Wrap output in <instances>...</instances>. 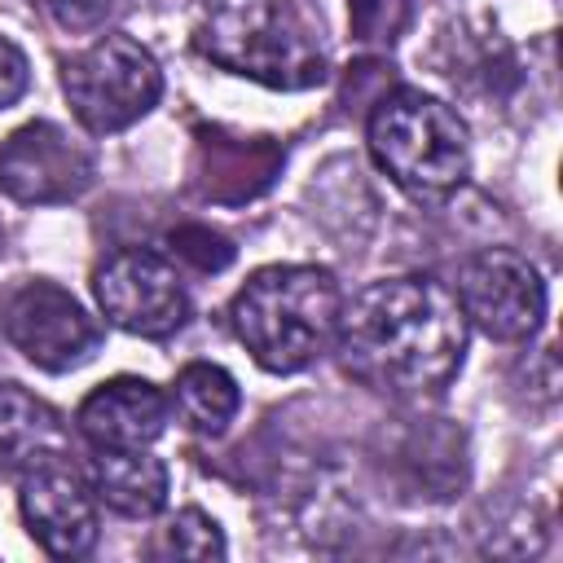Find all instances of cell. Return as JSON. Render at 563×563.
<instances>
[{
	"instance_id": "277c9868",
	"label": "cell",
	"mask_w": 563,
	"mask_h": 563,
	"mask_svg": "<svg viewBox=\"0 0 563 563\" xmlns=\"http://www.w3.org/2000/svg\"><path fill=\"white\" fill-rule=\"evenodd\" d=\"M369 154L413 198H444L471 172V136L453 106L396 88L369 110Z\"/></svg>"
},
{
	"instance_id": "30bf717a",
	"label": "cell",
	"mask_w": 563,
	"mask_h": 563,
	"mask_svg": "<svg viewBox=\"0 0 563 563\" xmlns=\"http://www.w3.org/2000/svg\"><path fill=\"white\" fill-rule=\"evenodd\" d=\"M92 185V154L66 128L40 119L0 141V189L18 202H70Z\"/></svg>"
},
{
	"instance_id": "4fadbf2b",
	"label": "cell",
	"mask_w": 563,
	"mask_h": 563,
	"mask_svg": "<svg viewBox=\"0 0 563 563\" xmlns=\"http://www.w3.org/2000/svg\"><path fill=\"white\" fill-rule=\"evenodd\" d=\"M88 484L97 501L128 519H150L167 506V466L141 449H97L88 462Z\"/></svg>"
},
{
	"instance_id": "5bb4252c",
	"label": "cell",
	"mask_w": 563,
	"mask_h": 563,
	"mask_svg": "<svg viewBox=\"0 0 563 563\" xmlns=\"http://www.w3.org/2000/svg\"><path fill=\"white\" fill-rule=\"evenodd\" d=\"M62 418L18 383H0V471H26L62 449Z\"/></svg>"
},
{
	"instance_id": "7c38bea8",
	"label": "cell",
	"mask_w": 563,
	"mask_h": 563,
	"mask_svg": "<svg viewBox=\"0 0 563 563\" xmlns=\"http://www.w3.org/2000/svg\"><path fill=\"white\" fill-rule=\"evenodd\" d=\"M282 167V150L268 141H242V136H220L207 132L198 141V189L216 202H242L251 194H260Z\"/></svg>"
},
{
	"instance_id": "e0dca14e",
	"label": "cell",
	"mask_w": 563,
	"mask_h": 563,
	"mask_svg": "<svg viewBox=\"0 0 563 563\" xmlns=\"http://www.w3.org/2000/svg\"><path fill=\"white\" fill-rule=\"evenodd\" d=\"M167 246H172L176 260L194 264L198 273H220V268L233 264V246H229V238H220V233L207 229V224H180V229L167 238Z\"/></svg>"
},
{
	"instance_id": "8fae6325",
	"label": "cell",
	"mask_w": 563,
	"mask_h": 563,
	"mask_svg": "<svg viewBox=\"0 0 563 563\" xmlns=\"http://www.w3.org/2000/svg\"><path fill=\"white\" fill-rule=\"evenodd\" d=\"M75 422L92 449H145L167 427V396L145 378H110L84 396Z\"/></svg>"
},
{
	"instance_id": "5b68a950",
	"label": "cell",
	"mask_w": 563,
	"mask_h": 563,
	"mask_svg": "<svg viewBox=\"0 0 563 563\" xmlns=\"http://www.w3.org/2000/svg\"><path fill=\"white\" fill-rule=\"evenodd\" d=\"M66 101L75 119L106 136L132 128L141 114H150L163 97V70L145 44L132 35H101L84 53H75L62 70Z\"/></svg>"
},
{
	"instance_id": "ba28073f",
	"label": "cell",
	"mask_w": 563,
	"mask_h": 563,
	"mask_svg": "<svg viewBox=\"0 0 563 563\" xmlns=\"http://www.w3.org/2000/svg\"><path fill=\"white\" fill-rule=\"evenodd\" d=\"M453 299L475 330H484L488 339H501V343L532 339L545 321V282H541L537 264H528L523 255L501 251V246L479 251L462 264Z\"/></svg>"
},
{
	"instance_id": "3957f363",
	"label": "cell",
	"mask_w": 563,
	"mask_h": 563,
	"mask_svg": "<svg viewBox=\"0 0 563 563\" xmlns=\"http://www.w3.org/2000/svg\"><path fill=\"white\" fill-rule=\"evenodd\" d=\"M194 48L268 88H312L325 79L317 31L290 0H194Z\"/></svg>"
},
{
	"instance_id": "ac0fdd59",
	"label": "cell",
	"mask_w": 563,
	"mask_h": 563,
	"mask_svg": "<svg viewBox=\"0 0 563 563\" xmlns=\"http://www.w3.org/2000/svg\"><path fill=\"white\" fill-rule=\"evenodd\" d=\"M40 13H48L62 31H92L110 18L119 0H31Z\"/></svg>"
},
{
	"instance_id": "8992f818",
	"label": "cell",
	"mask_w": 563,
	"mask_h": 563,
	"mask_svg": "<svg viewBox=\"0 0 563 563\" xmlns=\"http://www.w3.org/2000/svg\"><path fill=\"white\" fill-rule=\"evenodd\" d=\"M4 339L40 369L48 374H66L79 369L84 361L97 356L101 347V325L97 317L84 312V303L53 286V282H22L0 312Z\"/></svg>"
},
{
	"instance_id": "9c48e42d",
	"label": "cell",
	"mask_w": 563,
	"mask_h": 563,
	"mask_svg": "<svg viewBox=\"0 0 563 563\" xmlns=\"http://www.w3.org/2000/svg\"><path fill=\"white\" fill-rule=\"evenodd\" d=\"M22 519L26 532L53 559H79L97 545V493L62 453H48L22 471Z\"/></svg>"
},
{
	"instance_id": "52a82bcc",
	"label": "cell",
	"mask_w": 563,
	"mask_h": 563,
	"mask_svg": "<svg viewBox=\"0 0 563 563\" xmlns=\"http://www.w3.org/2000/svg\"><path fill=\"white\" fill-rule=\"evenodd\" d=\"M92 295L119 330L141 339H167L189 321V290L180 273L141 246L114 251L106 264H97Z\"/></svg>"
},
{
	"instance_id": "9a60e30c",
	"label": "cell",
	"mask_w": 563,
	"mask_h": 563,
	"mask_svg": "<svg viewBox=\"0 0 563 563\" xmlns=\"http://www.w3.org/2000/svg\"><path fill=\"white\" fill-rule=\"evenodd\" d=\"M172 405H176L180 422L194 427L198 435H220L233 422V413L242 405V391H238L229 369H220L211 361H194L176 374Z\"/></svg>"
},
{
	"instance_id": "2e32d148",
	"label": "cell",
	"mask_w": 563,
	"mask_h": 563,
	"mask_svg": "<svg viewBox=\"0 0 563 563\" xmlns=\"http://www.w3.org/2000/svg\"><path fill=\"white\" fill-rule=\"evenodd\" d=\"M154 554H167V559H224V537H220V528H216L211 515H202L198 506H189V510H180L158 532Z\"/></svg>"
},
{
	"instance_id": "7a4b0ae2",
	"label": "cell",
	"mask_w": 563,
	"mask_h": 563,
	"mask_svg": "<svg viewBox=\"0 0 563 563\" xmlns=\"http://www.w3.org/2000/svg\"><path fill=\"white\" fill-rule=\"evenodd\" d=\"M339 308H343V295L330 268L268 264L251 273L229 317H233V334L246 343V352L264 369L295 374L334 343Z\"/></svg>"
},
{
	"instance_id": "d6986e66",
	"label": "cell",
	"mask_w": 563,
	"mask_h": 563,
	"mask_svg": "<svg viewBox=\"0 0 563 563\" xmlns=\"http://www.w3.org/2000/svg\"><path fill=\"white\" fill-rule=\"evenodd\" d=\"M31 84V66H26V53L0 35V110L13 106Z\"/></svg>"
},
{
	"instance_id": "6da1fadb",
	"label": "cell",
	"mask_w": 563,
	"mask_h": 563,
	"mask_svg": "<svg viewBox=\"0 0 563 563\" xmlns=\"http://www.w3.org/2000/svg\"><path fill=\"white\" fill-rule=\"evenodd\" d=\"M334 339L356 378L391 391H435L462 365L466 317L440 282L387 277L339 308Z\"/></svg>"
}]
</instances>
